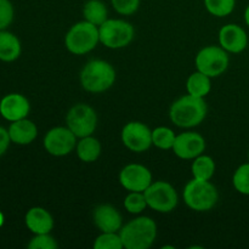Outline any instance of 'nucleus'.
<instances>
[{
  "label": "nucleus",
  "instance_id": "1",
  "mask_svg": "<svg viewBox=\"0 0 249 249\" xmlns=\"http://www.w3.org/2000/svg\"><path fill=\"white\" fill-rule=\"evenodd\" d=\"M169 116L175 125L180 128H194L206 118V101L202 97L185 95L172 105Z\"/></svg>",
  "mask_w": 249,
  "mask_h": 249
},
{
  "label": "nucleus",
  "instance_id": "2",
  "mask_svg": "<svg viewBox=\"0 0 249 249\" xmlns=\"http://www.w3.org/2000/svg\"><path fill=\"white\" fill-rule=\"evenodd\" d=\"M124 248L147 249L155 242L157 225L148 216H140L129 221L119 232Z\"/></svg>",
  "mask_w": 249,
  "mask_h": 249
},
{
  "label": "nucleus",
  "instance_id": "3",
  "mask_svg": "<svg viewBox=\"0 0 249 249\" xmlns=\"http://www.w3.org/2000/svg\"><path fill=\"white\" fill-rule=\"evenodd\" d=\"M116 82V71L104 60L88 62L80 73V83L87 91L99 94L108 90Z\"/></svg>",
  "mask_w": 249,
  "mask_h": 249
},
{
  "label": "nucleus",
  "instance_id": "4",
  "mask_svg": "<svg viewBox=\"0 0 249 249\" xmlns=\"http://www.w3.org/2000/svg\"><path fill=\"white\" fill-rule=\"evenodd\" d=\"M218 198V190L209 180L192 179L184 189V201L192 211H209L215 206Z\"/></svg>",
  "mask_w": 249,
  "mask_h": 249
},
{
  "label": "nucleus",
  "instance_id": "5",
  "mask_svg": "<svg viewBox=\"0 0 249 249\" xmlns=\"http://www.w3.org/2000/svg\"><path fill=\"white\" fill-rule=\"evenodd\" d=\"M100 41L99 27L88 21L72 26L65 38L66 48L74 55H84L96 48Z\"/></svg>",
  "mask_w": 249,
  "mask_h": 249
},
{
  "label": "nucleus",
  "instance_id": "6",
  "mask_svg": "<svg viewBox=\"0 0 249 249\" xmlns=\"http://www.w3.org/2000/svg\"><path fill=\"white\" fill-rule=\"evenodd\" d=\"M100 41L106 48L122 49L128 46L134 39V27L123 19L107 18L99 27Z\"/></svg>",
  "mask_w": 249,
  "mask_h": 249
},
{
  "label": "nucleus",
  "instance_id": "7",
  "mask_svg": "<svg viewBox=\"0 0 249 249\" xmlns=\"http://www.w3.org/2000/svg\"><path fill=\"white\" fill-rule=\"evenodd\" d=\"M66 122L72 133L82 139L92 135L97 125V114L89 105L77 104L68 111Z\"/></svg>",
  "mask_w": 249,
  "mask_h": 249
},
{
  "label": "nucleus",
  "instance_id": "8",
  "mask_svg": "<svg viewBox=\"0 0 249 249\" xmlns=\"http://www.w3.org/2000/svg\"><path fill=\"white\" fill-rule=\"evenodd\" d=\"M150 208L158 213H170L178 204V194L167 181L152 182L143 191Z\"/></svg>",
  "mask_w": 249,
  "mask_h": 249
},
{
  "label": "nucleus",
  "instance_id": "9",
  "mask_svg": "<svg viewBox=\"0 0 249 249\" xmlns=\"http://www.w3.org/2000/svg\"><path fill=\"white\" fill-rule=\"evenodd\" d=\"M196 67L208 77H219L229 67L228 51L221 46H206L197 53Z\"/></svg>",
  "mask_w": 249,
  "mask_h": 249
},
{
  "label": "nucleus",
  "instance_id": "10",
  "mask_svg": "<svg viewBox=\"0 0 249 249\" xmlns=\"http://www.w3.org/2000/svg\"><path fill=\"white\" fill-rule=\"evenodd\" d=\"M77 146V136L72 133L70 128L57 126L48 131L44 138V147L55 157H62L68 155Z\"/></svg>",
  "mask_w": 249,
  "mask_h": 249
},
{
  "label": "nucleus",
  "instance_id": "11",
  "mask_svg": "<svg viewBox=\"0 0 249 249\" xmlns=\"http://www.w3.org/2000/svg\"><path fill=\"white\" fill-rule=\"evenodd\" d=\"M122 141L133 152H145L152 145V131L141 122H130L122 130Z\"/></svg>",
  "mask_w": 249,
  "mask_h": 249
},
{
  "label": "nucleus",
  "instance_id": "12",
  "mask_svg": "<svg viewBox=\"0 0 249 249\" xmlns=\"http://www.w3.org/2000/svg\"><path fill=\"white\" fill-rule=\"evenodd\" d=\"M119 181L128 191L143 192L152 184V175L145 165L128 164L122 169Z\"/></svg>",
  "mask_w": 249,
  "mask_h": 249
},
{
  "label": "nucleus",
  "instance_id": "13",
  "mask_svg": "<svg viewBox=\"0 0 249 249\" xmlns=\"http://www.w3.org/2000/svg\"><path fill=\"white\" fill-rule=\"evenodd\" d=\"M206 150V141L198 133H182L175 138L173 151L181 160H194Z\"/></svg>",
  "mask_w": 249,
  "mask_h": 249
},
{
  "label": "nucleus",
  "instance_id": "14",
  "mask_svg": "<svg viewBox=\"0 0 249 249\" xmlns=\"http://www.w3.org/2000/svg\"><path fill=\"white\" fill-rule=\"evenodd\" d=\"M219 43L228 53H240L248 45V36L245 29L235 23L224 26L219 32Z\"/></svg>",
  "mask_w": 249,
  "mask_h": 249
},
{
  "label": "nucleus",
  "instance_id": "15",
  "mask_svg": "<svg viewBox=\"0 0 249 249\" xmlns=\"http://www.w3.org/2000/svg\"><path fill=\"white\" fill-rule=\"evenodd\" d=\"M29 101L21 94H9L4 96L0 101V114L6 121L16 122L28 116Z\"/></svg>",
  "mask_w": 249,
  "mask_h": 249
},
{
  "label": "nucleus",
  "instance_id": "16",
  "mask_svg": "<svg viewBox=\"0 0 249 249\" xmlns=\"http://www.w3.org/2000/svg\"><path fill=\"white\" fill-rule=\"evenodd\" d=\"M94 223L101 232H118L122 229V215L114 207L101 204L94 211Z\"/></svg>",
  "mask_w": 249,
  "mask_h": 249
},
{
  "label": "nucleus",
  "instance_id": "17",
  "mask_svg": "<svg viewBox=\"0 0 249 249\" xmlns=\"http://www.w3.org/2000/svg\"><path fill=\"white\" fill-rule=\"evenodd\" d=\"M26 225L36 235L50 233L53 228V219L46 209L41 207H33L26 214Z\"/></svg>",
  "mask_w": 249,
  "mask_h": 249
},
{
  "label": "nucleus",
  "instance_id": "18",
  "mask_svg": "<svg viewBox=\"0 0 249 249\" xmlns=\"http://www.w3.org/2000/svg\"><path fill=\"white\" fill-rule=\"evenodd\" d=\"M9 135L12 142L17 145H29L36 140L38 135V129L33 122L23 118L12 122L9 128Z\"/></svg>",
  "mask_w": 249,
  "mask_h": 249
},
{
  "label": "nucleus",
  "instance_id": "19",
  "mask_svg": "<svg viewBox=\"0 0 249 249\" xmlns=\"http://www.w3.org/2000/svg\"><path fill=\"white\" fill-rule=\"evenodd\" d=\"M21 55V43L15 34L0 31V60L4 62H12Z\"/></svg>",
  "mask_w": 249,
  "mask_h": 249
},
{
  "label": "nucleus",
  "instance_id": "20",
  "mask_svg": "<svg viewBox=\"0 0 249 249\" xmlns=\"http://www.w3.org/2000/svg\"><path fill=\"white\" fill-rule=\"evenodd\" d=\"M77 155L83 162H95L101 155V145L99 140L92 138L91 135L82 138L77 143Z\"/></svg>",
  "mask_w": 249,
  "mask_h": 249
},
{
  "label": "nucleus",
  "instance_id": "21",
  "mask_svg": "<svg viewBox=\"0 0 249 249\" xmlns=\"http://www.w3.org/2000/svg\"><path fill=\"white\" fill-rule=\"evenodd\" d=\"M107 7L101 0H88L83 7V16L85 21L100 27L108 17Z\"/></svg>",
  "mask_w": 249,
  "mask_h": 249
},
{
  "label": "nucleus",
  "instance_id": "22",
  "mask_svg": "<svg viewBox=\"0 0 249 249\" xmlns=\"http://www.w3.org/2000/svg\"><path fill=\"white\" fill-rule=\"evenodd\" d=\"M186 88L190 95L204 99V96H207L212 89L211 77L197 71V72L192 73L189 77L186 83Z\"/></svg>",
  "mask_w": 249,
  "mask_h": 249
},
{
  "label": "nucleus",
  "instance_id": "23",
  "mask_svg": "<svg viewBox=\"0 0 249 249\" xmlns=\"http://www.w3.org/2000/svg\"><path fill=\"white\" fill-rule=\"evenodd\" d=\"M215 172V163L209 156L199 155L192 163V175L194 179L211 180Z\"/></svg>",
  "mask_w": 249,
  "mask_h": 249
},
{
  "label": "nucleus",
  "instance_id": "24",
  "mask_svg": "<svg viewBox=\"0 0 249 249\" xmlns=\"http://www.w3.org/2000/svg\"><path fill=\"white\" fill-rule=\"evenodd\" d=\"M177 135L167 126H158L152 131V143L160 150H169L174 146Z\"/></svg>",
  "mask_w": 249,
  "mask_h": 249
},
{
  "label": "nucleus",
  "instance_id": "25",
  "mask_svg": "<svg viewBox=\"0 0 249 249\" xmlns=\"http://www.w3.org/2000/svg\"><path fill=\"white\" fill-rule=\"evenodd\" d=\"M209 14L216 17L229 16L236 6V0H204Z\"/></svg>",
  "mask_w": 249,
  "mask_h": 249
},
{
  "label": "nucleus",
  "instance_id": "26",
  "mask_svg": "<svg viewBox=\"0 0 249 249\" xmlns=\"http://www.w3.org/2000/svg\"><path fill=\"white\" fill-rule=\"evenodd\" d=\"M232 184L236 191L249 196V163L240 165L232 177Z\"/></svg>",
  "mask_w": 249,
  "mask_h": 249
},
{
  "label": "nucleus",
  "instance_id": "27",
  "mask_svg": "<svg viewBox=\"0 0 249 249\" xmlns=\"http://www.w3.org/2000/svg\"><path fill=\"white\" fill-rule=\"evenodd\" d=\"M95 249H122L124 248L121 235L117 232H102L94 242Z\"/></svg>",
  "mask_w": 249,
  "mask_h": 249
},
{
  "label": "nucleus",
  "instance_id": "28",
  "mask_svg": "<svg viewBox=\"0 0 249 249\" xmlns=\"http://www.w3.org/2000/svg\"><path fill=\"white\" fill-rule=\"evenodd\" d=\"M124 207L129 213L139 214L147 207L146 197L143 192H130L124 199Z\"/></svg>",
  "mask_w": 249,
  "mask_h": 249
},
{
  "label": "nucleus",
  "instance_id": "29",
  "mask_svg": "<svg viewBox=\"0 0 249 249\" xmlns=\"http://www.w3.org/2000/svg\"><path fill=\"white\" fill-rule=\"evenodd\" d=\"M29 249H56L57 242L50 233H39L36 235L28 243Z\"/></svg>",
  "mask_w": 249,
  "mask_h": 249
},
{
  "label": "nucleus",
  "instance_id": "30",
  "mask_svg": "<svg viewBox=\"0 0 249 249\" xmlns=\"http://www.w3.org/2000/svg\"><path fill=\"white\" fill-rule=\"evenodd\" d=\"M111 2L113 9L124 16L133 15L140 6V0H111Z\"/></svg>",
  "mask_w": 249,
  "mask_h": 249
},
{
  "label": "nucleus",
  "instance_id": "31",
  "mask_svg": "<svg viewBox=\"0 0 249 249\" xmlns=\"http://www.w3.org/2000/svg\"><path fill=\"white\" fill-rule=\"evenodd\" d=\"M14 6L10 0H0V31L7 28L14 19Z\"/></svg>",
  "mask_w": 249,
  "mask_h": 249
},
{
  "label": "nucleus",
  "instance_id": "32",
  "mask_svg": "<svg viewBox=\"0 0 249 249\" xmlns=\"http://www.w3.org/2000/svg\"><path fill=\"white\" fill-rule=\"evenodd\" d=\"M10 142H11V139H10L9 130H6L5 128L0 126V156H2L6 152V150L9 148Z\"/></svg>",
  "mask_w": 249,
  "mask_h": 249
},
{
  "label": "nucleus",
  "instance_id": "33",
  "mask_svg": "<svg viewBox=\"0 0 249 249\" xmlns=\"http://www.w3.org/2000/svg\"><path fill=\"white\" fill-rule=\"evenodd\" d=\"M245 21L247 23V26L249 27V5L246 7V11H245Z\"/></svg>",
  "mask_w": 249,
  "mask_h": 249
},
{
  "label": "nucleus",
  "instance_id": "34",
  "mask_svg": "<svg viewBox=\"0 0 249 249\" xmlns=\"http://www.w3.org/2000/svg\"><path fill=\"white\" fill-rule=\"evenodd\" d=\"M2 224H4V215H2V213L0 212V226H1Z\"/></svg>",
  "mask_w": 249,
  "mask_h": 249
},
{
  "label": "nucleus",
  "instance_id": "35",
  "mask_svg": "<svg viewBox=\"0 0 249 249\" xmlns=\"http://www.w3.org/2000/svg\"><path fill=\"white\" fill-rule=\"evenodd\" d=\"M248 160H249V152H248Z\"/></svg>",
  "mask_w": 249,
  "mask_h": 249
}]
</instances>
